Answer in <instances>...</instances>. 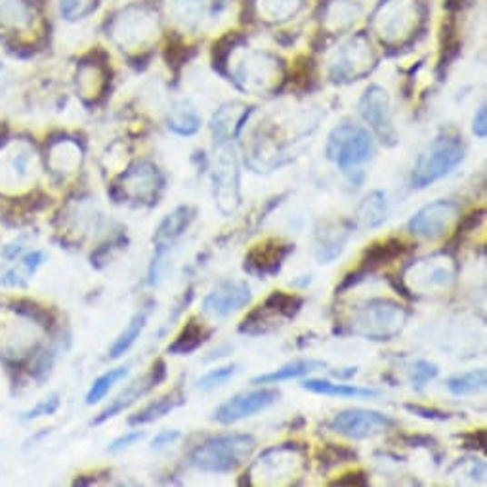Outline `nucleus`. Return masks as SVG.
<instances>
[{
  "instance_id": "nucleus-1",
  "label": "nucleus",
  "mask_w": 487,
  "mask_h": 487,
  "mask_svg": "<svg viewBox=\"0 0 487 487\" xmlns=\"http://www.w3.org/2000/svg\"><path fill=\"white\" fill-rule=\"evenodd\" d=\"M256 449L251 434H222L204 440L187 455V464L197 472L232 474L245 464Z\"/></svg>"
},
{
  "instance_id": "nucleus-2",
  "label": "nucleus",
  "mask_w": 487,
  "mask_h": 487,
  "mask_svg": "<svg viewBox=\"0 0 487 487\" xmlns=\"http://www.w3.org/2000/svg\"><path fill=\"white\" fill-rule=\"evenodd\" d=\"M325 155L355 185L365 180V164L374 155L371 134L358 124H339L327 138Z\"/></svg>"
},
{
  "instance_id": "nucleus-3",
  "label": "nucleus",
  "mask_w": 487,
  "mask_h": 487,
  "mask_svg": "<svg viewBox=\"0 0 487 487\" xmlns=\"http://www.w3.org/2000/svg\"><path fill=\"white\" fill-rule=\"evenodd\" d=\"M409 310L390 298H371L355 306L350 317V333L373 343L394 341L403 331Z\"/></svg>"
},
{
  "instance_id": "nucleus-4",
  "label": "nucleus",
  "mask_w": 487,
  "mask_h": 487,
  "mask_svg": "<svg viewBox=\"0 0 487 487\" xmlns=\"http://www.w3.org/2000/svg\"><path fill=\"white\" fill-rule=\"evenodd\" d=\"M464 152L466 147L459 134H440L432 142V145L419 157L413 168V174H411V184H413L417 190H424V187L436 184L447 174H452L462 163Z\"/></svg>"
},
{
  "instance_id": "nucleus-5",
  "label": "nucleus",
  "mask_w": 487,
  "mask_h": 487,
  "mask_svg": "<svg viewBox=\"0 0 487 487\" xmlns=\"http://www.w3.org/2000/svg\"><path fill=\"white\" fill-rule=\"evenodd\" d=\"M36 149L27 140H10L0 149V192L20 194L39 176Z\"/></svg>"
},
{
  "instance_id": "nucleus-6",
  "label": "nucleus",
  "mask_w": 487,
  "mask_h": 487,
  "mask_svg": "<svg viewBox=\"0 0 487 487\" xmlns=\"http://www.w3.org/2000/svg\"><path fill=\"white\" fill-rule=\"evenodd\" d=\"M214 203L222 214L232 216L241 207V166L235 147L222 142L211 171Z\"/></svg>"
},
{
  "instance_id": "nucleus-7",
  "label": "nucleus",
  "mask_w": 487,
  "mask_h": 487,
  "mask_svg": "<svg viewBox=\"0 0 487 487\" xmlns=\"http://www.w3.org/2000/svg\"><path fill=\"white\" fill-rule=\"evenodd\" d=\"M163 190V173L154 163L140 161L128 166L119 176V182L115 184V192H119V195L115 197L134 201L138 204H145V207H154V204L159 203Z\"/></svg>"
},
{
  "instance_id": "nucleus-8",
  "label": "nucleus",
  "mask_w": 487,
  "mask_h": 487,
  "mask_svg": "<svg viewBox=\"0 0 487 487\" xmlns=\"http://www.w3.org/2000/svg\"><path fill=\"white\" fill-rule=\"evenodd\" d=\"M304 449L296 443H281L262 452L249 472H258L264 483H281V480H293L306 471Z\"/></svg>"
},
{
  "instance_id": "nucleus-9",
  "label": "nucleus",
  "mask_w": 487,
  "mask_h": 487,
  "mask_svg": "<svg viewBox=\"0 0 487 487\" xmlns=\"http://www.w3.org/2000/svg\"><path fill=\"white\" fill-rule=\"evenodd\" d=\"M43 323H36L33 317L5 312L0 313V352L10 358H24L41 341Z\"/></svg>"
},
{
  "instance_id": "nucleus-10",
  "label": "nucleus",
  "mask_w": 487,
  "mask_h": 487,
  "mask_svg": "<svg viewBox=\"0 0 487 487\" xmlns=\"http://www.w3.org/2000/svg\"><path fill=\"white\" fill-rule=\"evenodd\" d=\"M329 426L333 432L341 434L348 440L360 442V440L373 438L381 432H386V430L390 428H394L396 421L390 419L384 413H379V411L353 407V409H344L341 411V413H336Z\"/></svg>"
},
{
  "instance_id": "nucleus-11",
  "label": "nucleus",
  "mask_w": 487,
  "mask_h": 487,
  "mask_svg": "<svg viewBox=\"0 0 487 487\" xmlns=\"http://www.w3.org/2000/svg\"><path fill=\"white\" fill-rule=\"evenodd\" d=\"M459 213L461 209L455 201L438 199L434 203H428L426 207H422L411 216L407 230L415 237L436 241L445 237V234L453 228L455 220L459 218Z\"/></svg>"
},
{
  "instance_id": "nucleus-12",
  "label": "nucleus",
  "mask_w": 487,
  "mask_h": 487,
  "mask_svg": "<svg viewBox=\"0 0 487 487\" xmlns=\"http://www.w3.org/2000/svg\"><path fill=\"white\" fill-rule=\"evenodd\" d=\"M360 115L371 126L379 140L392 147L398 144V133L392 117L390 94L383 86H369L360 100Z\"/></svg>"
},
{
  "instance_id": "nucleus-13",
  "label": "nucleus",
  "mask_w": 487,
  "mask_h": 487,
  "mask_svg": "<svg viewBox=\"0 0 487 487\" xmlns=\"http://www.w3.org/2000/svg\"><path fill=\"white\" fill-rule=\"evenodd\" d=\"M455 277H457L455 260L443 251L415 262V264L409 268L407 277L403 281L413 285V289L417 287L422 291H432L449 287L455 281Z\"/></svg>"
},
{
  "instance_id": "nucleus-14",
  "label": "nucleus",
  "mask_w": 487,
  "mask_h": 487,
  "mask_svg": "<svg viewBox=\"0 0 487 487\" xmlns=\"http://www.w3.org/2000/svg\"><path fill=\"white\" fill-rule=\"evenodd\" d=\"M374 58L371 45L363 35L355 36L343 50L336 54V60L331 65V79L334 83H352L360 81L373 69Z\"/></svg>"
},
{
  "instance_id": "nucleus-15",
  "label": "nucleus",
  "mask_w": 487,
  "mask_h": 487,
  "mask_svg": "<svg viewBox=\"0 0 487 487\" xmlns=\"http://www.w3.org/2000/svg\"><path fill=\"white\" fill-rule=\"evenodd\" d=\"M279 400V392L273 388H260L251 392H241L228 402H224L214 411V421L220 424H235L243 419H249L256 413H262Z\"/></svg>"
},
{
  "instance_id": "nucleus-16",
  "label": "nucleus",
  "mask_w": 487,
  "mask_h": 487,
  "mask_svg": "<svg viewBox=\"0 0 487 487\" xmlns=\"http://www.w3.org/2000/svg\"><path fill=\"white\" fill-rule=\"evenodd\" d=\"M291 253H294L293 243L281 239L262 241L247 253L245 262H243V270L260 279L275 277L281 268H283Z\"/></svg>"
},
{
  "instance_id": "nucleus-17",
  "label": "nucleus",
  "mask_w": 487,
  "mask_h": 487,
  "mask_svg": "<svg viewBox=\"0 0 487 487\" xmlns=\"http://www.w3.org/2000/svg\"><path fill=\"white\" fill-rule=\"evenodd\" d=\"M253 298L251 287L247 285V281H235L228 279L222 281L218 287H214L203 301V313L211 317H228L241 308H245Z\"/></svg>"
},
{
  "instance_id": "nucleus-18",
  "label": "nucleus",
  "mask_w": 487,
  "mask_h": 487,
  "mask_svg": "<svg viewBox=\"0 0 487 487\" xmlns=\"http://www.w3.org/2000/svg\"><path fill=\"white\" fill-rule=\"evenodd\" d=\"M164 379H166V363H164V360H157L144 379L136 381L134 384H130L124 392H121V394L102 411L100 417L94 419V424H102L109 419H114L115 415L123 413L124 409L136 403L145 394H149V392H152L155 386H159Z\"/></svg>"
},
{
  "instance_id": "nucleus-19",
  "label": "nucleus",
  "mask_w": 487,
  "mask_h": 487,
  "mask_svg": "<svg viewBox=\"0 0 487 487\" xmlns=\"http://www.w3.org/2000/svg\"><path fill=\"white\" fill-rule=\"evenodd\" d=\"M277 60H273L272 55L253 52L247 54V60L241 62L232 79L241 90L260 92L270 84L272 77H277Z\"/></svg>"
},
{
  "instance_id": "nucleus-20",
  "label": "nucleus",
  "mask_w": 487,
  "mask_h": 487,
  "mask_svg": "<svg viewBox=\"0 0 487 487\" xmlns=\"http://www.w3.org/2000/svg\"><path fill=\"white\" fill-rule=\"evenodd\" d=\"M154 31V20L145 10L130 8L123 12L111 25V35L123 48L142 45Z\"/></svg>"
},
{
  "instance_id": "nucleus-21",
  "label": "nucleus",
  "mask_w": 487,
  "mask_h": 487,
  "mask_svg": "<svg viewBox=\"0 0 487 487\" xmlns=\"http://www.w3.org/2000/svg\"><path fill=\"white\" fill-rule=\"evenodd\" d=\"M383 17L381 22V36L390 39V36H398L407 31V27L413 25V17L417 15V8L413 0H390L386 6L381 8Z\"/></svg>"
},
{
  "instance_id": "nucleus-22",
  "label": "nucleus",
  "mask_w": 487,
  "mask_h": 487,
  "mask_svg": "<svg viewBox=\"0 0 487 487\" xmlns=\"http://www.w3.org/2000/svg\"><path fill=\"white\" fill-rule=\"evenodd\" d=\"M355 230V224L343 220L341 224H334V226H327L323 232L317 234V243H315V256L320 264H331L333 260L341 256L344 243L348 235Z\"/></svg>"
},
{
  "instance_id": "nucleus-23",
  "label": "nucleus",
  "mask_w": 487,
  "mask_h": 487,
  "mask_svg": "<svg viewBox=\"0 0 487 487\" xmlns=\"http://www.w3.org/2000/svg\"><path fill=\"white\" fill-rule=\"evenodd\" d=\"M48 164L52 168V173L62 176L77 173L83 164L81 145L69 138L52 142L48 147Z\"/></svg>"
},
{
  "instance_id": "nucleus-24",
  "label": "nucleus",
  "mask_w": 487,
  "mask_h": 487,
  "mask_svg": "<svg viewBox=\"0 0 487 487\" xmlns=\"http://www.w3.org/2000/svg\"><path fill=\"white\" fill-rule=\"evenodd\" d=\"M409 253V245L400 237H388L384 241L371 243L362 253V266L367 270H377L379 266L392 264V262L402 258Z\"/></svg>"
},
{
  "instance_id": "nucleus-25",
  "label": "nucleus",
  "mask_w": 487,
  "mask_h": 487,
  "mask_svg": "<svg viewBox=\"0 0 487 487\" xmlns=\"http://www.w3.org/2000/svg\"><path fill=\"white\" fill-rule=\"evenodd\" d=\"M197 211L195 207H190V204H180L171 214H166L159 228L154 235V243H168V245H173V243L182 237L185 234V230L192 226V222L195 220Z\"/></svg>"
},
{
  "instance_id": "nucleus-26",
  "label": "nucleus",
  "mask_w": 487,
  "mask_h": 487,
  "mask_svg": "<svg viewBox=\"0 0 487 487\" xmlns=\"http://www.w3.org/2000/svg\"><path fill=\"white\" fill-rule=\"evenodd\" d=\"M45 264V253L43 251H31L24 253L14 264L0 275V285L3 287H24L27 285L31 277Z\"/></svg>"
},
{
  "instance_id": "nucleus-27",
  "label": "nucleus",
  "mask_w": 487,
  "mask_h": 487,
  "mask_svg": "<svg viewBox=\"0 0 487 487\" xmlns=\"http://www.w3.org/2000/svg\"><path fill=\"white\" fill-rule=\"evenodd\" d=\"M182 403H185V394L182 386H176L174 390L168 392V394L161 396L159 400L152 402L149 405H145L142 411H138L136 415H133L128 419V424L130 426H142V424H149V422H155L159 419H163L164 415L171 413L173 409L180 407Z\"/></svg>"
},
{
  "instance_id": "nucleus-28",
  "label": "nucleus",
  "mask_w": 487,
  "mask_h": 487,
  "mask_svg": "<svg viewBox=\"0 0 487 487\" xmlns=\"http://www.w3.org/2000/svg\"><path fill=\"white\" fill-rule=\"evenodd\" d=\"M388 214V201L386 194L381 190H374L363 197L360 207L355 209V226H362L365 230L379 228L386 220Z\"/></svg>"
},
{
  "instance_id": "nucleus-29",
  "label": "nucleus",
  "mask_w": 487,
  "mask_h": 487,
  "mask_svg": "<svg viewBox=\"0 0 487 487\" xmlns=\"http://www.w3.org/2000/svg\"><path fill=\"white\" fill-rule=\"evenodd\" d=\"M251 115V107H241L235 109L234 105H224L220 107L218 114L213 117V134L218 138V144L226 142L230 138H235L243 124Z\"/></svg>"
},
{
  "instance_id": "nucleus-30",
  "label": "nucleus",
  "mask_w": 487,
  "mask_h": 487,
  "mask_svg": "<svg viewBox=\"0 0 487 487\" xmlns=\"http://www.w3.org/2000/svg\"><path fill=\"white\" fill-rule=\"evenodd\" d=\"M214 329H204L197 317H192L178 333L173 344H168V353L173 355H190L197 348H201L213 336Z\"/></svg>"
},
{
  "instance_id": "nucleus-31",
  "label": "nucleus",
  "mask_w": 487,
  "mask_h": 487,
  "mask_svg": "<svg viewBox=\"0 0 487 487\" xmlns=\"http://www.w3.org/2000/svg\"><path fill=\"white\" fill-rule=\"evenodd\" d=\"M303 388L312 392V394L320 396H333V398H377L379 390L374 388H363L353 384H343V383H331L323 379H308L303 383Z\"/></svg>"
},
{
  "instance_id": "nucleus-32",
  "label": "nucleus",
  "mask_w": 487,
  "mask_h": 487,
  "mask_svg": "<svg viewBox=\"0 0 487 487\" xmlns=\"http://www.w3.org/2000/svg\"><path fill=\"white\" fill-rule=\"evenodd\" d=\"M323 367H325V363L320 360H296V362L285 363L283 367H279L272 373L258 374V377L253 379V384H279V383H285V381L301 379V377H304V374L320 371Z\"/></svg>"
},
{
  "instance_id": "nucleus-33",
  "label": "nucleus",
  "mask_w": 487,
  "mask_h": 487,
  "mask_svg": "<svg viewBox=\"0 0 487 487\" xmlns=\"http://www.w3.org/2000/svg\"><path fill=\"white\" fill-rule=\"evenodd\" d=\"M168 128L178 136H194L201 128V117L192 105L180 102L173 107L171 115H168Z\"/></svg>"
},
{
  "instance_id": "nucleus-34",
  "label": "nucleus",
  "mask_w": 487,
  "mask_h": 487,
  "mask_svg": "<svg viewBox=\"0 0 487 487\" xmlns=\"http://www.w3.org/2000/svg\"><path fill=\"white\" fill-rule=\"evenodd\" d=\"M147 313H149V308L138 312L133 320H130V323L126 325V329L117 336L115 343L111 344L109 348V360H119L123 353H126L130 348H133V344L140 339V334L147 323Z\"/></svg>"
},
{
  "instance_id": "nucleus-35",
  "label": "nucleus",
  "mask_w": 487,
  "mask_h": 487,
  "mask_svg": "<svg viewBox=\"0 0 487 487\" xmlns=\"http://www.w3.org/2000/svg\"><path fill=\"white\" fill-rule=\"evenodd\" d=\"M77 88L84 100H96L105 88V73L96 64H83L77 73Z\"/></svg>"
},
{
  "instance_id": "nucleus-36",
  "label": "nucleus",
  "mask_w": 487,
  "mask_h": 487,
  "mask_svg": "<svg viewBox=\"0 0 487 487\" xmlns=\"http://www.w3.org/2000/svg\"><path fill=\"white\" fill-rule=\"evenodd\" d=\"M445 384L453 396H472L485 388L487 373L483 369L461 373V374H455V377H449Z\"/></svg>"
},
{
  "instance_id": "nucleus-37",
  "label": "nucleus",
  "mask_w": 487,
  "mask_h": 487,
  "mask_svg": "<svg viewBox=\"0 0 487 487\" xmlns=\"http://www.w3.org/2000/svg\"><path fill=\"white\" fill-rule=\"evenodd\" d=\"M262 306H264L270 313H277L281 317H285V320H293V317L301 313L304 306V298L301 294L273 291Z\"/></svg>"
},
{
  "instance_id": "nucleus-38",
  "label": "nucleus",
  "mask_w": 487,
  "mask_h": 487,
  "mask_svg": "<svg viewBox=\"0 0 487 487\" xmlns=\"http://www.w3.org/2000/svg\"><path fill=\"white\" fill-rule=\"evenodd\" d=\"M126 374H128V367H115V369H109L107 373H104L102 377H98L90 386L88 394H86V403L94 405V403L102 402L109 394V390L114 388L119 381H123Z\"/></svg>"
},
{
  "instance_id": "nucleus-39",
  "label": "nucleus",
  "mask_w": 487,
  "mask_h": 487,
  "mask_svg": "<svg viewBox=\"0 0 487 487\" xmlns=\"http://www.w3.org/2000/svg\"><path fill=\"white\" fill-rule=\"evenodd\" d=\"M273 329H275V323L272 322L270 312L264 306L254 308L253 312H249L245 317H243V322L237 327V331L241 334H249V336L268 334Z\"/></svg>"
},
{
  "instance_id": "nucleus-40",
  "label": "nucleus",
  "mask_w": 487,
  "mask_h": 487,
  "mask_svg": "<svg viewBox=\"0 0 487 487\" xmlns=\"http://www.w3.org/2000/svg\"><path fill=\"white\" fill-rule=\"evenodd\" d=\"M301 5L303 0H260V12H264L268 20L283 22L294 15Z\"/></svg>"
},
{
  "instance_id": "nucleus-41",
  "label": "nucleus",
  "mask_w": 487,
  "mask_h": 487,
  "mask_svg": "<svg viewBox=\"0 0 487 487\" xmlns=\"http://www.w3.org/2000/svg\"><path fill=\"white\" fill-rule=\"evenodd\" d=\"M168 260H171V245L168 243H155V253L152 262H149L147 268V283L149 285H159V281L163 273L168 268Z\"/></svg>"
},
{
  "instance_id": "nucleus-42",
  "label": "nucleus",
  "mask_w": 487,
  "mask_h": 487,
  "mask_svg": "<svg viewBox=\"0 0 487 487\" xmlns=\"http://www.w3.org/2000/svg\"><path fill=\"white\" fill-rule=\"evenodd\" d=\"M317 457H320V462L325 468L343 464V462L358 461V453H355L353 449L344 447V445H336V443H327Z\"/></svg>"
},
{
  "instance_id": "nucleus-43",
  "label": "nucleus",
  "mask_w": 487,
  "mask_h": 487,
  "mask_svg": "<svg viewBox=\"0 0 487 487\" xmlns=\"http://www.w3.org/2000/svg\"><path fill=\"white\" fill-rule=\"evenodd\" d=\"M235 373H237L235 363L213 369L207 374H203V377L197 381V388L203 390V392H211V390H214V388H218L222 384H226L232 377H235Z\"/></svg>"
},
{
  "instance_id": "nucleus-44",
  "label": "nucleus",
  "mask_w": 487,
  "mask_h": 487,
  "mask_svg": "<svg viewBox=\"0 0 487 487\" xmlns=\"http://www.w3.org/2000/svg\"><path fill=\"white\" fill-rule=\"evenodd\" d=\"M438 377V365L430 363L426 360L415 362L413 369H411V384L417 392H421L430 381H434Z\"/></svg>"
},
{
  "instance_id": "nucleus-45",
  "label": "nucleus",
  "mask_w": 487,
  "mask_h": 487,
  "mask_svg": "<svg viewBox=\"0 0 487 487\" xmlns=\"http://www.w3.org/2000/svg\"><path fill=\"white\" fill-rule=\"evenodd\" d=\"M0 15H3L0 20L12 25V27H15V29L24 27L29 22L25 6L22 3H17V0H10L8 5H5L3 10H0Z\"/></svg>"
},
{
  "instance_id": "nucleus-46",
  "label": "nucleus",
  "mask_w": 487,
  "mask_h": 487,
  "mask_svg": "<svg viewBox=\"0 0 487 487\" xmlns=\"http://www.w3.org/2000/svg\"><path fill=\"white\" fill-rule=\"evenodd\" d=\"M25 251H27V245L24 239L8 243V245L0 249V275H3Z\"/></svg>"
},
{
  "instance_id": "nucleus-47",
  "label": "nucleus",
  "mask_w": 487,
  "mask_h": 487,
  "mask_svg": "<svg viewBox=\"0 0 487 487\" xmlns=\"http://www.w3.org/2000/svg\"><path fill=\"white\" fill-rule=\"evenodd\" d=\"M58 407H60V398L58 396H50V398L43 400L41 403H36L33 409L25 411L24 421H35V419L54 415L55 411H58Z\"/></svg>"
},
{
  "instance_id": "nucleus-48",
  "label": "nucleus",
  "mask_w": 487,
  "mask_h": 487,
  "mask_svg": "<svg viewBox=\"0 0 487 487\" xmlns=\"http://www.w3.org/2000/svg\"><path fill=\"white\" fill-rule=\"evenodd\" d=\"M409 413H413L421 419L426 421H449L452 419V413H447V411L436 409V407H428V405H421V403H405L403 405Z\"/></svg>"
},
{
  "instance_id": "nucleus-49",
  "label": "nucleus",
  "mask_w": 487,
  "mask_h": 487,
  "mask_svg": "<svg viewBox=\"0 0 487 487\" xmlns=\"http://www.w3.org/2000/svg\"><path fill=\"white\" fill-rule=\"evenodd\" d=\"M483 218H485V209H478V211H472L471 214L462 216V220H461V224H459V228H457V232H455L453 241H459V239H462L464 235H468L471 232H474V230L480 226V224L483 222Z\"/></svg>"
},
{
  "instance_id": "nucleus-50",
  "label": "nucleus",
  "mask_w": 487,
  "mask_h": 487,
  "mask_svg": "<svg viewBox=\"0 0 487 487\" xmlns=\"http://www.w3.org/2000/svg\"><path fill=\"white\" fill-rule=\"evenodd\" d=\"M90 10L88 0H60V14L65 20H75Z\"/></svg>"
},
{
  "instance_id": "nucleus-51",
  "label": "nucleus",
  "mask_w": 487,
  "mask_h": 487,
  "mask_svg": "<svg viewBox=\"0 0 487 487\" xmlns=\"http://www.w3.org/2000/svg\"><path fill=\"white\" fill-rule=\"evenodd\" d=\"M144 438H145V434L140 432V430H136V432H126V434H123V436H119V438H115L114 442H111L109 447H107V452L109 453H119V452H123V449L136 445Z\"/></svg>"
},
{
  "instance_id": "nucleus-52",
  "label": "nucleus",
  "mask_w": 487,
  "mask_h": 487,
  "mask_svg": "<svg viewBox=\"0 0 487 487\" xmlns=\"http://www.w3.org/2000/svg\"><path fill=\"white\" fill-rule=\"evenodd\" d=\"M369 273H371V270H367L363 266H360L358 270H353V272L346 273L343 277V281H341V285H336V294H344V291H348V289L355 287L358 283H362V281H365L369 277Z\"/></svg>"
},
{
  "instance_id": "nucleus-53",
  "label": "nucleus",
  "mask_w": 487,
  "mask_h": 487,
  "mask_svg": "<svg viewBox=\"0 0 487 487\" xmlns=\"http://www.w3.org/2000/svg\"><path fill=\"white\" fill-rule=\"evenodd\" d=\"M466 449H478V452H485V430H476V432L471 434H459L457 436Z\"/></svg>"
},
{
  "instance_id": "nucleus-54",
  "label": "nucleus",
  "mask_w": 487,
  "mask_h": 487,
  "mask_svg": "<svg viewBox=\"0 0 487 487\" xmlns=\"http://www.w3.org/2000/svg\"><path fill=\"white\" fill-rule=\"evenodd\" d=\"M333 485H355V487H367L369 485V476L365 472H348L341 476L339 480H334Z\"/></svg>"
},
{
  "instance_id": "nucleus-55",
  "label": "nucleus",
  "mask_w": 487,
  "mask_h": 487,
  "mask_svg": "<svg viewBox=\"0 0 487 487\" xmlns=\"http://www.w3.org/2000/svg\"><path fill=\"white\" fill-rule=\"evenodd\" d=\"M180 432H178V430H161V432L154 438V442H152V447L154 449H163V447H166V445H173L174 442H178L180 440Z\"/></svg>"
},
{
  "instance_id": "nucleus-56",
  "label": "nucleus",
  "mask_w": 487,
  "mask_h": 487,
  "mask_svg": "<svg viewBox=\"0 0 487 487\" xmlns=\"http://www.w3.org/2000/svg\"><path fill=\"white\" fill-rule=\"evenodd\" d=\"M472 133H474L476 138H482V140L487 136V111H485V105H482L478 109V114L474 115Z\"/></svg>"
},
{
  "instance_id": "nucleus-57",
  "label": "nucleus",
  "mask_w": 487,
  "mask_h": 487,
  "mask_svg": "<svg viewBox=\"0 0 487 487\" xmlns=\"http://www.w3.org/2000/svg\"><path fill=\"white\" fill-rule=\"evenodd\" d=\"M400 442L407 447H434L436 440L430 436H413V434H403L400 436Z\"/></svg>"
},
{
  "instance_id": "nucleus-58",
  "label": "nucleus",
  "mask_w": 487,
  "mask_h": 487,
  "mask_svg": "<svg viewBox=\"0 0 487 487\" xmlns=\"http://www.w3.org/2000/svg\"><path fill=\"white\" fill-rule=\"evenodd\" d=\"M331 374L339 381H350L355 377V374H358V367H344L339 371H331Z\"/></svg>"
},
{
  "instance_id": "nucleus-59",
  "label": "nucleus",
  "mask_w": 487,
  "mask_h": 487,
  "mask_svg": "<svg viewBox=\"0 0 487 487\" xmlns=\"http://www.w3.org/2000/svg\"><path fill=\"white\" fill-rule=\"evenodd\" d=\"M8 83H10V77H8V69H6L3 64H0V96H3V92L6 90Z\"/></svg>"
},
{
  "instance_id": "nucleus-60",
  "label": "nucleus",
  "mask_w": 487,
  "mask_h": 487,
  "mask_svg": "<svg viewBox=\"0 0 487 487\" xmlns=\"http://www.w3.org/2000/svg\"><path fill=\"white\" fill-rule=\"evenodd\" d=\"M312 283V277L310 275H303V279H298V281H294V287H301V289H306L308 285Z\"/></svg>"
},
{
  "instance_id": "nucleus-61",
  "label": "nucleus",
  "mask_w": 487,
  "mask_h": 487,
  "mask_svg": "<svg viewBox=\"0 0 487 487\" xmlns=\"http://www.w3.org/2000/svg\"><path fill=\"white\" fill-rule=\"evenodd\" d=\"M178 3L180 5H195V3H199V0H178Z\"/></svg>"
}]
</instances>
